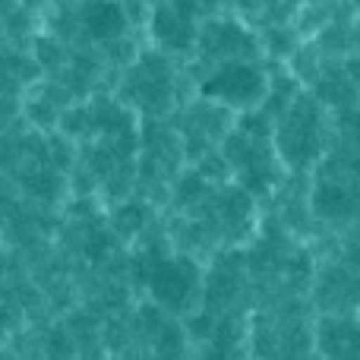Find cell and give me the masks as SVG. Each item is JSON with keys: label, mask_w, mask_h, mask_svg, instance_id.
I'll use <instances>...</instances> for the list:
<instances>
[{"label": "cell", "mask_w": 360, "mask_h": 360, "mask_svg": "<svg viewBox=\"0 0 360 360\" xmlns=\"http://www.w3.org/2000/svg\"><path fill=\"white\" fill-rule=\"evenodd\" d=\"M269 92L266 73L250 60H224L209 79L202 82V95L234 111H253Z\"/></svg>", "instance_id": "cell-1"}, {"label": "cell", "mask_w": 360, "mask_h": 360, "mask_svg": "<svg viewBox=\"0 0 360 360\" xmlns=\"http://www.w3.org/2000/svg\"><path fill=\"white\" fill-rule=\"evenodd\" d=\"M193 288H196V269L186 259L165 262V266H158L155 278H152V291L158 294V300H165V304H171V307L186 304Z\"/></svg>", "instance_id": "cell-2"}, {"label": "cell", "mask_w": 360, "mask_h": 360, "mask_svg": "<svg viewBox=\"0 0 360 360\" xmlns=\"http://www.w3.org/2000/svg\"><path fill=\"white\" fill-rule=\"evenodd\" d=\"M82 25L98 41H114L127 32V13L117 0H89L82 10Z\"/></svg>", "instance_id": "cell-3"}, {"label": "cell", "mask_w": 360, "mask_h": 360, "mask_svg": "<svg viewBox=\"0 0 360 360\" xmlns=\"http://www.w3.org/2000/svg\"><path fill=\"white\" fill-rule=\"evenodd\" d=\"M316 212L323 218H332V221H348L360 212V193H354L345 184H323L316 190V199H313Z\"/></svg>", "instance_id": "cell-4"}, {"label": "cell", "mask_w": 360, "mask_h": 360, "mask_svg": "<svg viewBox=\"0 0 360 360\" xmlns=\"http://www.w3.org/2000/svg\"><path fill=\"white\" fill-rule=\"evenodd\" d=\"M345 130H348V136L354 139V143H360V108L345 117Z\"/></svg>", "instance_id": "cell-5"}, {"label": "cell", "mask_w": 360, "mask_h": 360, "mask_svg": "<svg viewBox=\"0 0 360 360\" xmlns=\"http://www.w3.org/2000/svg\"><path fill=\"white\" fill-rule=\"evenodd\" d=\"M357 41H360V22H357Z\"/></svg>", "instance_id": "cell-6"}]
</instances>
